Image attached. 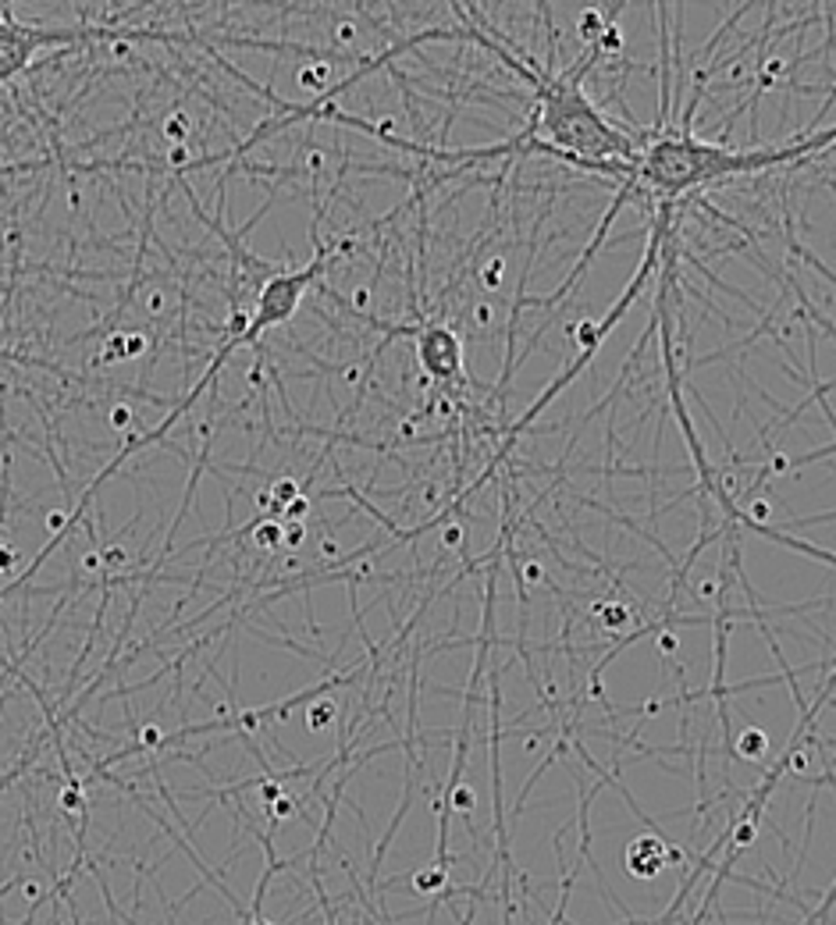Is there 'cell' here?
I'll list each match as a JSON object with an SVG mask.
<instances>
[{"mask_svg":"<svg viewBox=\"0 0 836 925\" xmlns=\"http://www.w3.org/2000/svg\"><path fill=\"white\" fill-rule=\"evenodd\" d=\"M79 36H125V32H107V29H43L36 22L14 18L7 7L0 11V83L18 75L40 47L79 40Z\"/></svg>","mask_w":836,"mask_h":925,"instance_id":"obj_1","label":"cell"},{"mask_svg":"<svg viewBox=\"0 0 836 925\" xmlns=\"http://www.w3.org/2000/svg\"><path fill=\"white\" fill-rule=\"evenodd\" d=\"M417 364L431 381H463V339L449 324L417 328Z\"/></svg>","mask_w":836,"mask_h":925,"instance_id":"obj_2","label":"cell"},{"mask_svg":"<svg viewBox=\"0 0 836 925\" xmlns=\"http://www.w3.org/2000/svg\"><path fill=\"white\" fill-rule=\"evenodd\" d=\"M669 858H680L669 843H662L658 836H638L630 847H627V872L634 879H655Z\"/></svg>","mask_w":836,"mask_h":925,"instance_id":"obj_3","label":"cell"},{"mask_svg":"<svg viewBox=\"0 0 836 925\" xmlns=\"http://www.w3.org/2000/svg\"><path fill=\"white\" fill-rule=\"evenodd\" d=\"M765 751H769V737H765V730H758V727H747L741 737H737V754L747 758V762L765 758Z\"/></svg>","mask_w":836,"mask_h":925,"instance_id":"obj_4","label":"cell"},{"mask_svg":"<svg viewBox=\"0 0 836 925\" xmlns=\"http://www.w3.org/2000/svg\"><path fill=\"white\" fill-rule=\"evenodd\" d=\"M253 527H257V545L260 549H278L281 545L285 527H278V524H253Z\"/></svg>","mask_w":836,"mask_h":925,"instance_id":"obj_5","label":"cell"},{"mask_svg":"<svg viewBox=\"0 0 836 925\" xmlns=\"http://www.w3.org/2000/svg\"><path fill=\"white\" fill-rule=\"evenodd\" d=\"M598 620H602L609 630H616V627H623V623L630 620V612H627L623 605H598Z\"/></svg>","mask_w":836,"mask_h":925,"instance_id":"obj_6","label":"cell"},{"mask_svg":"<svg viewBox=\"0 0 836 925\" xmlns=\"http://www.w3.org/2000/svg\"><path fill=\"white\" fill-rule=\"evenodd\" d=\"M331 716H335V709H331V701H317L313 709H310V730H328L331 727Z\"/></svg>","mask_w":836,"mask_h":925,"instance_id":"obj_7","label":"cell"},{"mask_svg":"<svg viewBox=\"0 0 836 925\" xmlns=\"http://www.w3.org/2000/svg\"><path fill=\"white\" fill-rule=\"evenodd\" d=\"M442 883H445V868H438V865H435V868H431V872H424V876H417V883H413V886H417V890H420V894H431V890H438V886H442Z\"/></svg>","mask_w":836,"mask_h":925,"instance_id":"obj_8","label":"cell"},{"mask_svg":"<svg viewBox=\"0 0 836 925\" xmlns=\"http://www.w3.org/2000/svg\"><path fill=\"white\" fill-rule=\"evenodd\" d=\"M502 268H506V264H502V257L488 260V268L480 271V278H484V285H488V288H498V285H502Z\"/></svg>","mask_w":836,"mask_h":925,"instance_id":"obj_9","label":"cell"},{"mask_svg":"<svg viewBox=\"0 0 836 925\" xmlns=\"http://www.w3.org/2000/svg\"><path fill=\"white\" fill-rule=\"evenodd\" d=\"M168 139H186L189 136V118L186 114H175V118H168Z\"/></svg>","mask_w":836,"mask_h":925,"instance_id":"obj_10","label":"cell"}]
</instances>
